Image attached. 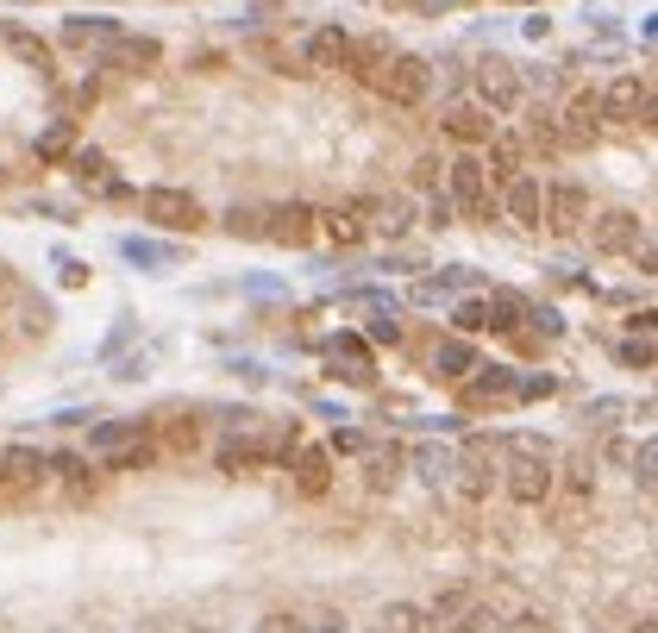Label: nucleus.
<instances>
[{"label":"nucleus","instance_id":"nucleus-1","mask_svg":"<svg viewBox=\"0 0 658 633\" xmlns=\"http://www.w3.org/2000/svg\"><path fill=\"white\" fill-rule=\"evenodd\" d=\"M502 489L514 508H539L558 489V458L539 433H514L508 439V471H502Z\"/></svg>","mask_w":658,"mask_h":633},{"label":"nucleus","instance_id":"nucleus-2","mask_svg":"<svg viewBox=\"0 0 658 633\" xmlns=\"http://www.w3.org/2000/svg\"><path fill=\"white\" fill-rule=\"evenodd\" d=\"M445 201H452V214L458 220H489L496 214V195H489V170H483V157L477 151H464V157H452L445 163Z\"/></svg>","mask_w":658,"mask_h":633},{"label":"nucleus","instance_id":"nucleus-3","mask_svg":"<svg viewBox=\"0 0 658 633\" xmlns=\"http://www.w3.org/2000/svg\"><path fill=\"white\" fill-rule=\"evenodd\" d=\"M376 95L395 101V107H420L433 95V63L427 57H408V51H395L383 63V76H376Z\"/></svg>","mask_w":658,"mask_h":633},{"label":"nucleus","instance_id":"nucleus-4","mask_svg":"<svg viewBox=\"0 0 658 633\" xmlns=\"http://www.w3.org/2000/svg\"><path fill=\"white\" fill-rule=\"evenodd\" d=\"M477 101L496 113H521V101H527V88H521V69H514L508 57H483L477 63Z\"/></svg>","mask_w":658,"mask_h":633},{"label":"nucleus","instance_id":"nucleus-5","mask_svg":"<svg viewBox=\"0 0 658 633\" xmlns=\"http://www.w3.org/2000/svg\"><path fill=\"white\" fill-rule=\"evenodd\" d=\"M320 358H326V377H333V383H351V389H370L376 383V358H370V345L358 333H333Z\"/></svg>","mask_w":658,"mask_h":633},{"label":"nucleus","instance_id":"nucleus-6","mask_svg":"<svg viewBox=\"0 0 658 633\" xmlns=\"http://www.w3.org/2000/svg\"><path fill=\"white\" fill-rule=\"evenodd\" d=\"M489 477H496V464H489V439H464V452L452 458V471H445L452 496L477 508V502L489 496Z\"/></svg>","mask_w":658,"mask_h":633},{"label":"nucleus","instance_id":"nucleus-7","mask_svg":"<svg viewBox=\"0 0 658 633\" xmlns=\"http://www.w3.org/2000/svg\"><path fill=\"white\" fill-rule=\"evenodd\" d=\"M138 214H145L151 226H163V232H195L207 220L201 201L188 189H145V195H138Z\"/></svg>","mask_w":658,"mask_h":633},{"label":"nucleus","instance_id":"nucleus-8","mask_svg":"<svg viewBox=\"0 0 658 633\" xmlns=\"http://www.w3.org/2000/svg\"><path fill=\"white\" fill-rule=\"evenodd\" d=\"M596 101H602V120H615V126H646V113H652V82L627 69V76H615Z\"/></svg>","mask_w":658,"mask_h":633},{"label":"nucleus","instance_id":"nucleus-9","mask_svg":"<svg viewBox=\"0 0 658 633\" xmlns=\"http://www.w3.org/2000/svg\"><path fill=\"white\" fill-rule=\"evenodd\" d=\"M596 132H602V101H596V88H577V95L564 101V113H558V145L590 151Z\"/></svg>","mask_w":658,"mask_h":633},{"label":"nucleus","instance_id":"nucleus-10","mask_svg":"<svg viewBox=\"0 0 658 633\" xmlns=\"http://www.w3.org/2000/svg\"><path fill=\"white\" fill-rule=\"evenodd\" d=\"M458 402H464V408H508V402H514V370H508V364H477V370L458 383Z\"/></svg>","mask_w":658,"mask_h":633},{"label":"nucleus","instance_id":"nucleus-11","mask_svg":"<svg viewBox=\"0 0 658 633\" xmlns=\"http://www.w3.org/2000/svg\"><path fill=\"white\" fill-rule=\"evenodd\" d=\"M640 239H652V232H646L640 214H627V207H615V214H602V220L590 226V245H596L602 257H633V245H640Z\"/></svg>","mask_w":658,"mask_h":633},{"label":"nucleus","instance_id":"nucleus-12","mask_svg":"<svg viewBox=\"0 0 658 633\" xmlns=\"http://www.w3.org/2000/svg\"><path fill=\"white\" fill-rule=\"evenodd\" d=\"M314 207L308 201H276L270 214H264V239H276V245H289V251H301V245H314Z\"/></svg>","mask_w":658,"mask_h":633},{"label":"nucleus","instance_id":"nucleus-13","mask_svg":"<svg viewBox=\"0 0 658 633\" xmlns=\"http://www.w3.org/2000/svg\"><path fill=\"white\" fill-rule=\"evenodd\" d=\"M445 132H452L458 145L483 151V145H489V138H496L502 126H496V113H489L483 101H452V107H445Z\"/></svg>","mask_w":658,"mask_h":633},{"label":"nucleus","instance_id":"nucleus-14","mask_svg":"<svg viewBox=\"0 0 658 633\" xmlns=\"http://www.w3.org/2000/svg\"><path fill=\"white\" fill-rule=\"evenodd\" d=\"M502 214L514 220V226H539L546 220V182L539 176H508V195H502Z\"/></svg>","mask_w":658,"mask_h":633},{"label":"nucleus","instance_id":"nucleus-15","mask_svg":"<svg viewBox=\"0 0 658 633\" xmlns=\"http://www.w3.org/2000/svg\"><path fill=\"white\" fill-rule=\"evenodd\" d=\"M345 57H351V32L345 26H320V32H308L301 38V69H345Z\"/></svg>","mask_w":658,"mask_h":633},{"label":"nucleus","instance_id":"nucleus-16","mask_svg":"<svg viewBox=\"0 0 658 633\" xmlns=\"http://www.w3.org/2000/svg\"><path fill=\"white\" fill-rule=\"evenodd\" d=\"M539 226H552L558 239H571V232L583 226V182H552L546 189V220Z\"/></svg>","mask_w":658,"mask_h":633},{"label":"nucleus","instance_id":"nucleus-17","mask_svg":"<svg viewBox=\"0 0 658 633\" xmlns=\"http://www.w3.org/2000/svg\"><path fill=\"white\" fill-rule=\"evenodd\" d=\"M358 214H370L364 232H389V239H402V232L414 226V207L402 195H370V201H358Z\"/></svg>","mask_w":658,"mask_h":633},{"label":"nucleus","instance_id":"nucleus-18","mask_svg":"<svg viewBox=\"0 0 658 633\" xmlns=\"http://www.w3.org/2000/svg\"><path fill=\"white\" fill-rule=\"evenodd\" d=\"M326 489H333V452H320V445H308V452L295 458V496L320 502Z\"/></svg>","mask_w":658,"mask_h":633},{"label":"nucleus","instance_id":"nucleus-19","mask_svg":"<svg viewBox=\"0 0 658 633\" xmlns=\"http://www.w3.org/2000/svg\"><path fill=\"white\" fill-rule=\"evenodd\" d=\"M395 57V44H389V32H370V38H351V57H345V69L358 82H376L383 76V63Z\"/></svg>","mask_w":658,"mask_h":633},{"label":"nucleus","instance_id":"nucleus-20","mask_svg":"<svg viewBox=\"0 0 658 633\" xmlns=\"http://www.w3.org/2000/svg\"><path fill=\"white\" fill-rule=\"evenodd\" d=\"M314 226L333 239L339 251H351V245H364L370 232H364V214H358V201H345V207H326V214H314Z\"/></svg>","mask_w":658,"mask_h":633},{"label":"nucleus","instance_id":"nucleus-21","mask_svg":"<svg viewBox=\"0 0 658 633\" xmlns=\"http://www.w3.org/2000/svg\"><path fill=\"white\" fill-rule=\"evenodd\" d=\"M145 439V420H107V427H94L88 433V458H113V452H126V445H138Z\"/></svg>","mask_w":658,"mask_h":633},{"label":"nucleus","instance_id":"nucleus-22","mask_svg":"<svg viewBox=\"0 0 658 633\" xmlns=\"http://www.w3.org/2000/svg\"><path fill=\"white\" fill-rule=\"evenodd\" d=\"M0 44L26 63V69H38V76H51V44H44L38 32H26V26H0Z\"/></svg>","mask_w":658,"mask_h":633},{"label":"nucleus","instance_id":"nucleus-23","mask_svg":"<svg viewBox=\"0 0 658 633\" xmlns=\"http://www.w3.org/2000/svg\"><path fill=\"white\" fill-rule=\"evenodd\" d=\"M533 308L521 295H508V289H496V295H483V333H514Z\"/></svg>","mask_w":658,"mask_h":633},{"label":"nucleus","instance_id":"nucleus-24","mask_svg":"<svg viewBox=\"0 0 658 633\" xmlns=\"http://www.w3.org/2000/svg\"><path fill=\"white\" fill-rule=\"evenodd\" d=\"M470 370H477V345H470V339H445V345L433 351V377H445V383H464Z\"/></svg>","mask_w":658,"mask_h":633},{"label":"nucleus","instance_id":"nucleus-25","mask_svg":"<svg viewBox=\"0 0 658 633\" xmlns=\"http://www.w3.org/2000/svg\"><path fill=\"white\" fill-rule=\"evenodd\" d=\"M38 477H44V452H32V445H7V452H0V489L38 483Z\"/></svg>","mask_w":658,"mask_h":633},{"label":"nucleus","instance_id":"nucleus-26","mask_svg":"<svg viewBox=\"0 0 658 633\" xmlns=\"http://www.w3.org/2000/svg\"><path fill=\"white\" fill-rule=\"evenodd\" d=\"M157 57H163L157 38H126V32H120V38L107 44V63H113V69H132V76H138V69H151Z\"/></svg>","mask_w":658,"mask_h":633},{"label":"nucleus","instance_id":"nucleus-27","mask_svg":"<svg viewBox=\"0 0 658 633\" xmlns=\"http://www.w3.org/2000/svg\"><path fill=\"white\" fill-rule=\"evenodd\" d=\"M376 633H433V615L420 602H389L383 621H376Z\"/></svg>","mask_w":658,"mask_h":633},{"label":"nucleus","instance_id":"nucleus-28","mask_svg":"<svg viewBox=\"0 0 658 633\" xmlns=\"http://www.w3.org/2000/svg\"><path fill=\"white\" fill-rule=\"evenodd\" d=\"M483 151H489V163H483L489 176H521V138H514V132H496Z\"/></svg>","mask_w":658,"mask_h":633},{"label":"nucleus","instance_id":"nucleus-29","mask_svg":"<svg viewBox=\"0 0 658 633\" xmlns=\"http://www.w3.org/2000/svg\"><path fill=\"white\" fill-rule=\"evenodd\" d=\"M120 251L132 257V264H145V270H176L182 264L176 245H151V239H120Z\"/></svg>","mask_w":658,"mask_h":633},{"label":"nucleus","instance_id":"nucleus-30","mask_svg":"<svg viewBox=\"0 0 658 633\" xmlns=\"http://www.w3.org/2000/svg\"><path fill=\"white\" fill-rule=\"evenodd\" d=\"M69 151H76V120H57L38 132V163H63Z\"/></svg>","mask_w":658,"mask_h":633},{"label":"nucleus","instance_id":"nucleus-31","mask_svg":"<svg viewBox=\"0 0 658 633\" xmlns=\"http://www.w3.org/2000/svg\"><path fill=\"white\" fill-rule=\"evenodd\" d=\"M113 38H120L113 19H69L63 26V44H113Z\"/></svg>","mask_w":658,"mask_h":633},{"label":"nucleus","instance_id":"nucleus-32","mask_svg":"<svg viewBox=\"0 0 658 633\" xmlns=\"http://www.w3.org/2000/svg\"><path fill=\"white\" fill-rule=\"evenodd\" d=\"M402 477V445H383V452H370V489H389Z\"/></svg>","mask_w":658,"mask_h":633},{"label":"nucleus","instance_id":"nucleus-33","mask_svg":"<svg viewBox=\"0 0 658 633\" xmlns=\"http://www.w3.org/2000/svg\"><path fill=\"white\" fill-rule=\"evenodd\" d=\"M163 439H170V452H195L201 445V427L188 414H163Z\"/></svg>","mask_w":658,"mask_h":633},{"label":"nucleus","instance_id":"nucleus-34","mask_svg":"<svg viewBox=\"0 0 658 633\" xmlns=\"http://www.w3.org/2000/svg\"><path fill=\"white\" fill-rule=\"evenodd\" d=\"M63 163L76 170V182H107V157H101V151H88V145H76Z\"/></svg>","mask_w":658,"mask_h":633},{"label":"nucleus","instance_id":"nucleus-35","mask_svg":"<svg viewBox=\"0 0 658 633\" xmlns=\"http://www.w3.org/2000/svg\"><path fill=\"white\" fill-rule=\"evenodd\" d=\"M402 339V314H395V301L383 308V301H376V314H370V345H395Z\"/></svg>","mask_w":658,"mask_h":633},{"label":"nucleus","instance_id":"nucleus-36","mask_svg":"<svg viewBox=\"0 0 658 633\" xmlns=\"http://www.w3.org/2000/svg\"><path fill=\"white\" fill-rule=\"evenodd\" d=\"M633 483H640V496H652V483H658V445L652 439L633 452Z\"/></svg>","mask_w":658,"mask_h":633},{"label":"nucleus","instance_id":"nucleus-37","mask_svg":"<svg viewBox=\"0 0 658 633\" xmlns=\"http://www.w3.org/2000/svg\"><path fill=\"white\" fill-rule=\"evenodd\" d=\"M414 464H420V477H427V483H445V471H452V452H439V445H420Z\"/></svg>","mask_w":658,"mask_h":633},{"label":"nucleus","instance_id":"nucleus-38","mask_svg":"<svg viewBox=\"0 0 658 633\" xmlns=\"http://www.w3.org/2000/svg\"><path fill=\"white\" fill-rule=\"evenodd\" d=\"M470 602H477V590H445V596H439V602L427 608V615H433V621H458Z\"/></svg>","mask_w":658,"mask_h":633},{"label":"nucleus","instance_id":"nucleus-39","mask_svg":"<svg viewBox=\"0 0 658 633\" xmlns=\"http://www.w3.org/2000/svg\"><path fill=\"white\" fill-rule=\"evenodd\" d=\"M445 627H452V633H496V615H489L483 602H470L464 615H458V621H445Z\"/></svg>","mask_w":658,"mask_h":633},{"label":"nucleus","instance_id":"nucleus-40","mask_svg":"<svg viewBox=\"0 0 658 633\" xmlns=\"http://www.w3.org/2000/svg\"><path fill=\"white\" fill-rule=\"evenodd\" d=\"M226 232H232V239H264V214H251V207H232V214H226Z\"/></svg>","mask_w":658,"mask_h":633},{"label":"nucleus","instance_id":"nucleus-41","mask_svg":"<svg viewBox=\"0 0 658 633\" xmlns=\"http://www.w3.org/2000/svg\"><path fill=\"white\" fill-rule=\"evenodd\" d=\"M621 364H627V370H652V333L621 339Z\"/></svg>","mask_w":658,"mask_h":633},{"label":"nucleus","instance_id":"nucleus-42","mask_svg":"<svg viewBox=\"0 0 658 633\" xmlns=\"http://www.w3.org/2000/svg\"><path fill=\"white\" fill-rule=\"evenodd\" d=\"M615 414H621V402H615V395H596V402L583 408V420H590V427H615Z\"/></svg>","mask_w":658,"mask_h":633},{"label":"nucleus","instance_id":"nucleus-43","mask_svg":"<svg viewBox=\"0 0 658 633\" xmlns=\"http://www.w3.org/2000/svg\"><path fill=\"white\" fill-rule=\"evenodd\" d=\"M257 633H314V627L301 621V615H264V621H257Z\"/></svg>","mask_w":658,"mask_h":633},{"label":"nucleus","instance_id":"nucleus-44","mask_svg":"<svg viewBox=\"0 0 658 633\" xmlns=\"http://www.w3.org/2000/svg\"><path fill=\"white\" fill-rule=\"evenodd\" d=\"M496 633H552V621H546V615H514V621H502Z\"/></svg>","mask_w":658,"mask_h":633},{"label":"nucleus","instance_id":"nucleus-45","mask_svg":"<svg viewBox=\"0 0 658 633\" xmlns=\"http://www.w3.org/2000/svg\"><path fill=\"white\" fill-rule=\"evenodd\" d=\"M602 458H608V464H633V439H627V433L602 439Z\"/></svg>","mask_w":658,"mask_h":633},{"label":"nucleus","instance_id":"nucleus-46","mask_svg":"<svg viewBox=\"0 0 658 633\" xmlns=\"http://www.w3.org/2000/svg\"><path fill=\"white\" fill-rule=\"evenodd\" d=\"M439 170H445L439 157H420V163H414V182H420V189H433V182H439Z\"/></svg>","mask_w":658,"mask_h":633},{"label":"nucleus","instance_id":"nucleus-47","mask_svg":"<svg viewBox=\"0 0 658 633\" xmlns=\"http://www.w3.org/2000/svg\"><path fill=\"white\" fill-rule=\"evenodd\" d=\"M427 220H433V226H452L458 214H452V201H445V195H433V201H427Z\"/></svg>","mask_w":658,"mask_h":633},{"label":"nucleus","instance_id":"nucleus-48","mask_svg":"<svg viewBox=\"0 0 658 633\" xmlns=\"http://www.w3.org/2000/svg\"><path fill=\"white\" fill-rule=\"evenodd\" d=\"M19 289H26V283H19V276H13V270H7V264H0V308H7V301H13V295H19Z\"/></svg>","mask_w":658,"mask_h":633},{"label":"nucleus","instance_id":"nucleus-49","mask_svg":"<svg viewBox=\"0 0 658 633\" xmlns=\"http://www.w3.org/2000/svg\"><path fill=\"white\" fill-rule=\"evenodd\" d=\"M339 452H364V433H333V458Z\"/></svg>","mask_w":658,"mask_h":633},{"label":"nucleus","instance_id":"nucleus-50","mask_svg":"<svg viewBox=\"0 0 658 633\" xmlns=\"http://www.w3.org/2000/svg\"><path fill=\"white\" fill-rule=\"evenodd\" d=\"M245 289H251V295H282V283H276V276H251Z\"/></svg>","mask_w":658,"mask_h":633},{"label":"nucleus","instance_id":"nucleus-51","mask_svg":"<svg viewBox=\"0 0 658 633\" xmlns=\"http://www.w3.org/2000/svg\"><path fill=\"white\" fill-rule=\"evenodd\" d=\"M195 633H214V627H195Z\"/></svg>","mask_w":658,"mask_h":633},{"label":"nucleus","instance_id":"nucleus-52","mask_svg":"<svg viewBox=\"0 0 658 633\" xmlns=\"http://www.w3.org/2000/svg\"><path fill=\"white\" fill-rule=\"evenodd\" d=\"M0 452H7V445H0Z\"/></svg>","mask_w":658,"mask_h":633}]
</instances>
